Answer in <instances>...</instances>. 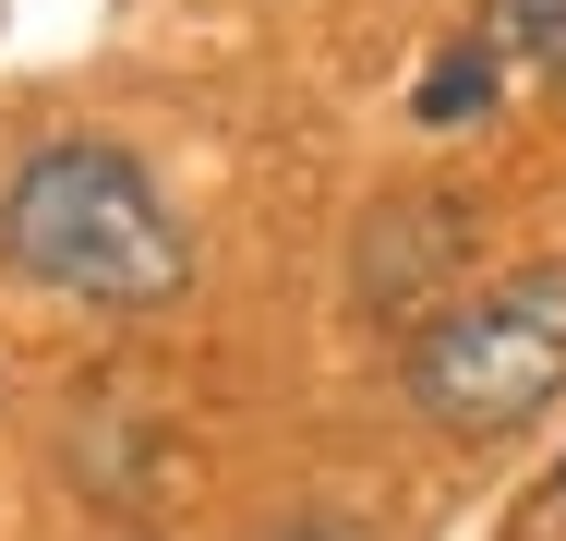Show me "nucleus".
Instances as JSON below:
<instances>
[{
  "label": "nucleus",
  "mask_w": 566,
  "mask_h": 541,
  "mask_svg": "<svg viewBox=\"0 0 566 541\" xmlns=\"http://www.w3.org/2000/svg\"><path fill=\"white\" fill-rule=\"evenodd\" d=\"M0 265L49 301H85V314H169L193 289V241L181 216L157 205V181L97 145V132H49L12 157L0 181Z\"/></svg>",
  "instance_id": "1"
},
{
  "label": "nucleus",
  "mask_w": 566,
  "mask_h": 541,
  "mask_svg": "<svg viewBox=\"0 0 566 541\" xmlns=\"http://www.w3.org/2000/svg\"><path fill=\"white\" fill-rule=\"evenodd\" d=\"M410 397L447 433H518L566 397V265L494 277L410 337Z\"/></svg>",
  "instance_id": "2"
},
{
  "label": "nucleus",
  "mask_w": 566,
  "mask_h": 541,
  "mask_svg": "<svg viewBox=\"0 0 566 541\" xmlns=\"http://www.w3.org/2000/svg\"><path fill=\"white\" fill-rule=\"evenodd\" d=\"M482 108H494V36H458V49H434V73H422L410 120H422V132H458V120H482Z\"/></svg>",
  "instance_id": "3"
},
{
  "label": "nucleus",
  "mask_w": 566,
  "mask_h": 541,
  "mask_svg": "<svg viewBox=\"0 0 566 541\" xmlns=\"http://www.w3.org/2000/svg\"><path fill=\"white\" fill-rule=\"evenodd\" d=\"M482 36H494V61L566 73V0H482Z\"/></svg>",
  "instance_id": "4"
},
{
  "label": "nucleus",
  "mask_w": 566,
  "mask_h": 541,
  "mask_svg": "<svg viewBox=\"0 0 566 541\" xmlns=\"http://www.w3.org/2000/svg\"><path fill=\"white\" fill-rule=\"evenodd\" d=\"M290 541H338V530H290Z\"/></svg>",
  "instance_id": "5"
}]
</instances>
